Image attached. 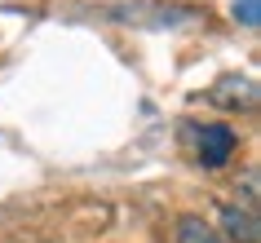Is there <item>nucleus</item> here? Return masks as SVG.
Masks as SVG:
<instances>
[{"mask_svg": "<svg viewBox=\"0 0 261 243\" xmlns=\"http://www.w3.org/2000/svg\"><path fill=\"white\" fill-rule=\"evenodd\" d=\"M234 150H239V137H234L230 124H204L195 137V159L204 168H226Z\"/></svg>", "mask_w": 261, "mask_h": 243, "instance_id": "nucleus-1", "label": "nucleus"}, {"mask_svg": "<svg viewBox=\"0 0 261 243\" xmlns=\"http://www.w3.org/2000/svg\"><path fill=\"white\" fill-rule=\"evenodd\" d=\"M217 234L226 243H257L261 239V226H257V212L244 208V203H221L217 212Z\"/></svg>", "mask_w": 261, "mask_h": 243, "instance_id": "nucleus-2", "label": "nucleus"}, {"mask_svg": "<svg viewBox=\"0 0 261 243\" xmlns=\"http://www.w3.org/2000/svg\"><path fill=\"white\" fill-rule=\"evenodd\" d=\"M208 102L221 106V111H252L257 106V84L248 80V75H230L217 89H208Z\"/></svg>", "mask_w": 261, "mask_h": 243, "instance_id": "nucleus-3", "label": "nucleus"}, {"mask_svg": "<svg viewBox=\"0 0 261 243\" xmlns=\"http://www.w3.org/2000/svg\"><path fill=\"white\" fill-rule=\"evenodd\" d=\"M173 239L177 243H226L217 234V226H208V221H199V217H181L177 230H173Z\"/></svg>", "mask_w": 261, "mask_h": 243, "instance_id": "nucleus-4", "label": "nucleus"}, {"mask_svg": "<svg viewBox=\"0 0 261 243\" xmlns=\"http://www.w3.org/2000/svg\"><path fill=\"white\" fill-rule=\"evenodd\" d=\"M234 22L257 27V22H261V0H234Z\"/></svg>", "mask_w": 261, "mask_h": 243, "instance_id": "nucleus-5", "label": "nucleus"}, {"mask_svg": "<svg viewBox=\"0 0 261 243\" xmlns=\"http://www.w3.org/2000/svg\"><path fill=\"white\" fill-rule=\"evenodd\" d=\"M234 190H244V208H252V212H257V168H248L244 181H234Z\"/></svg>", "mask_w": 261, "mask_h": 243, "instance_id": "nucleus-6", "label": "nucleus"}]
</instances>
